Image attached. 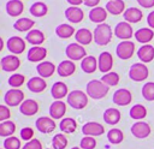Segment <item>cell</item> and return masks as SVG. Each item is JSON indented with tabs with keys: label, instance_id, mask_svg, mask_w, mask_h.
Segmentation results:
<instances>
[{
	"label": "cell",
	"instance_id": "6da1fadb",
	"mask_svg": "<svg viewBox=\"0 0 154 149\" xmlns=\"http://www.w3.org/2000/svg\"><path fill=\"white\" fill-rule=\"evenodd\" d=\"M109 87L97 79H91L87 83V95L94 100H100L107 95Z\"/></svg>",
	"mask_w": 154,
	"mask_h": 149
},
{
	"label": "cell",
	"instance_id": "7a4b0ae2",
	"mask_svg": "<svg viewBox=\"0 0 154 149\" xmlns=\"http://www.w3.org/2000/svg\"><path fill=\"white\" fill-rule=\"evenodd\" d=\"M94 41L97 46H106L112 40V29L108 24L101 23L94 29Z\"/></svg>",
	"mask_w": 154,
	"mask_h": 149
},
{
	"label": "cell",
	"instance_id": "3957f363",
	"mask_svg": "<svg viewBox=\"0 0 154 149\" xmlns=\"http://www.w3.org/2000/svg\"><path fill=\"white\" fill-rule=\"evenodd\" d=\"M67 105L75 109H83L88 105V95L82 90H72L67 95Z\"/></svg>",
	"mask_w": 154,
	"mask_h": 149
},
{
	"label": "cell",
	"instance_id": "277c9868",
	"mask_svg": "<svg viewBox=\"0 0 154 149\" xmlns=\"http://www.w3.org/2000/svg\"><path fill=\"white\" fill-rule=\"evenodd\" d=\"M149 74L148 67L143 62H135L131 65L129 70V77L135 82H142L144 81Z\"/></svg>",
	"mask_w": 154,
	"mask_h": 149
},
{
	"label": "cell",
	"instance_id": "5b68a950",
	"mask_svg": "<svg viewBox=\"0 0 154 149\" xmlns=\"http://www.w3.org/2000/svg\"><path fill=\"white\" fill-rule=\"evenodd\" d=\"M135 53V43L132 41H122L116 47V54L122 60L130 59Z\"/></svg>",
	"mask_w": 154,
	"mask_h": 149
},
{
	"label": "cell",
	"instance_id": "8992f818",
	"mask_svg": "<svg viewBox=\"0 0 154 149\" xmlns=\"http://www.w3.org/2000/svg\"><path fill=\"white\" fill-rule=\"evenodd\" d=\"M65 54L72 61L83 60L87 56V52H85L84 47L82 44L77 43V42H72V43L67 44V47L65 49Z\"/></svg>",
	"mask_w": 154,
	"mask_h": 149
},
{
	"label": "cell",
	"instance_id": "52a82bcc",
	"mask_svg": "<svg viewBox=\"0 0 154 149\" xmlns=\"http://www.w3.org/2000/svg\"><path fill=\"white\" fill-rule=\"evenodd\" d=\"M4 101L7 106L10 107H16V106H20L24 101V93L20 89H10L5 93L4 96Z\"/></svg>",
	"mask_w": 154,
	"mask_h": 149
},
{
	"label": "cell",
	"instance_id": "ba28073f",
	"mask_svg": "<svg viewBox=\"0 0 154 149\" xmlns=\"http://www.w3.org/2000/svg\"><path fill=\"white\" fill-rule=\"evenodd\" d=\"M116 37L123 40V41H129L132 36H134V30H132V26L130 25V23L123 20V22H119L117 23L114 30H113Z\"/></svg>",
	"mask_w": 154,
	"mask_h": 149
},
{
	"label": "cell",
	"instance_id": "9c48e42d",
	"mask_svg": "<svg viewBox=\"0 0 154 149\" xmlns=\"http://www.w3.org/2000/svg\"><path fill=\"white\" fill-rule=\"evenodd\" d=\"M35 126L41 133H51L55 130L57 124L51 117H40L36 119Z\"/></svg>",
	"mask_w": 154,
	"mask_h": 149
},
{
	"label": "cell",
	"instance_id": "30bf717a",
	"mask_svg": "<svg viewBox=\"0 0 154 149\" xmlns=\"http://www.w3.org/2000/svg\"><path fill=\"white\" fill-rule=\"evenodd\" d=\"M6 47L12 54H22L25 49V41L19 36H11L6 41Z\"/></svg>",
	"mask_w": 154,
	"mask_h": 149
},
{
	"label": "cell",
	"instance_id": "8fae6325",
	"mask_svg": "<svg viewBox=\"0 0 154 149\" xmlns=\"http://www.w3.org/2000/svg\"><path fill=\"white\" fill-rule=\"evenodd\" d=\"M112 101L117 105V106H128L131 103L132 101V95L130 93V90L125 89V88H120L118 90L114 91Z\"/></svg>",
	"mask_w": 154,
	"mask_h": 149
},
{
	"label": "cell",
	"instance_id": "7c38bea8",
	"mask_svg": "<svg viewBox=\"0 0 154 149\" xmlns=\"http://www.w3.org/2000/svg\"><path fill=\"white\" fill-rule=\"evenodd\" d=\"M113 66V56L109 52H102L100 53L97 58V68L102 73L111 72V68Z\"/></svg>",
	"mask_w": 154,
	"mask_h": 149
},
{
	"label": "cell",
	"instance_id": "4fadbf2b",
	"mask_svg": "<svg viewBox=\"0 0 154 149\" xmlns=\"http://www.w3.org/2000/svg\"><path fill=\"white\" fill-rule=\"evenodd\" d=\"M0 62H1V68L4 71H6V72H13L20 66V60L14 54H10V55L2 56Z\"/></svg>",
	"mask_w": 154,
	"mask_h": 149
},
{
	"label": "cell",
	"instance_id": "5bb4252c",
	"mask_svg": "<svg viewBox=\"0 0 154 149\" xmlns=\"http://www.w3.org/2000/svg\"><path fill=\"white\" fill-rule=\"evenodd\" d=\"M82 132L84 136H101L105 133V127L96 121H88L82 126Z\"/></svg>",
	"mask_w": 154,
	"mask_h": 149
},
{
	"label": "cell",
	"instance_id": "9a60e30c",
	"mask_svg": "<svg viewBox=\"0 0 154 149\" xmlns=\"http://www.w3.org/2000/svg\"><path fill=\"white\" fill-rule=\"evenodd\" d=\"M47 56V48L45 47H40V46H34L31 48H29L26 58L29 61L31 62H42L43 59Z\"/></svg>",
	"mask_w": 154,
	"mask_h": 149
},
{
	"label": "cell",
	"instance_id": "2e32d148",
	"mask_svg": "<svg viewBox=\"0 0 154 149\" xmlns=\"http://www.w3.org/2000/svg\"><path fill=\"white\" fill-rule=\"evenodd\" d=\"M150 126L148 123L146 121H137L131 126V133L136 137V138H147L150 135Z\"/></svg>",
	"mask_w": 154,
	"mask_h": 149
},
{
	"label": "cell",
	"instance_id": "e0dca14e",
	"mask_svg": "<svg viewBox=\"0 0 154 149\" xmlns=\"http://www.w3.org/2000/svg\"><path fill=\"white\" fill-rule=\"evenodd\" d=\"M66 113V103L61 100H55L49 106V117L52 119H63Z\"/></svg>",
	"mask_w": 154,
	"mask_h": 149
},
{
	"label": "cell",
	"instance_id": "ac0fdd59",
	"mask_svg": "<svg viewBox=\"0 0 154 149\" xmlns=\"http://www.w3.org/2000/svg\"><path fill=\"white\" fill-rule=\"evenodd\" d=\"M64 14H65L66 19L70 23H75V24L82 22V19L84 18V12L78 6H70V7H67L65 10Z\"/></svg>",
	"mask_w": 154,
	"mask_h": 149
},
{
	"label": "cell",
	"instance_id": "d6986e66",
	"mask_svg": "<svg viewBox=\"0 0 154 149\" xmlns=\"http://www.w3.org/2000/svg\"><path fill=\"white\" fill-rule=\"evenodd\" d=\"M19 111L23 115H26V117L35 115L38 112V103L32 99L24 100L23 103L19 106Z\"/></svg>",
	"mask_w": 154,
	"mask_h": 149
},
{
	"label": "cell",
	"instance_id": "ffe728a7",
	"mask_svg": "<svg viewBox=\"0 0 154 149\" xmlns=\"http://www.w3.org/2000/svg\"><path fill=\"white\" fill-rule=\"evenodd\" d=\"M76 71V65L72 60L67 59V60H63L58 67H57V72L60 77H69L71 74H73Z\"/></svg>",
	"mask_w": 154,
	"mask_h": 149
},
{
	"label": "cell",
	"instance_id": "44dd1931",
	"mask_svg": "<svg viewBox=\"0 0 154 149\" xmlns=\"http://www.w3.org/2000/svg\"><path fill=\"white\" fill-rule=\"evenodd\" d=\"M26 87H28V89H29L31 93L38 94V93H42V91L47 88V83H46L45 78H42V77H40V76H38V77H31V78L28 81Z\"/></svg>",
	"mask_w": 154,
	"mask_h": 149
},
{
	"label": "cell",
	"instance_id": "7402d4cb",
	"mask_svg": "<svg viewBox=\"0 0 154 149\" xmlns=\"http://www.w3.org/2000/svg\"><path fill=\"white\" fill-rule=\"evenodd\" d=\"M24 11V5L20 0H8L6 2V12L10 17H18Z\"/></svg>",
	"mask_w": 154,
	"mask_h": 149
},
{
	"label": "cell",
	"instance_id": "603a6c76",
	"mask_svg": "<svg viewBox=\"0 0 154 149\" xmlns=\"http://www.w3.org/2000/svg\"><path fill=\"white\" fill-rule=\"evenodd\" d=\"M137 56L143 64L150 62L154 59V47L152 44H143L142 47L138 48Z\"/></svg>",
	"mask_w": 154,
	"mask_h": 149
},
{
	"label": "cell",
	"instance_id": "cb8c5ba5",
	"mask_svg": "<svg viewBox=\"0 0 154 149\" xmlns=\"http://www.w3.org/2000/svg\"><path fill=\"white\" fill-rule=\"evenodd\" d=\"M89 19L93 22V23H97V24H101L106 20L107 18V10L105 7H100V6H96L94 8H91L89 11Z\"/></svg>",
	"mask_w": 154,
	"mask_h": 149
},
{
	"label": "cell",
	"instance_id": "d4e9b609",
	"mask_svg": "<svg viewBox=\"0 0 154 149\" xmlns=\"http://www.w3.org/2000/svg\"><path fill=\"white\" fill-rule=\"evenodd\" d=\"M36 71H37V73H38L40 77L48 78V77H51L57 71V67L51 61H42V62H40L36 66Z\"/></svg>",
	"mask_w": 154,
	"mask_h": 149
},
{
	"label": "cell",
	"instance_id": "484cf974",
	"mask_svg": "<svg viewBox=\"0 0 154 149\" xmlns=\"http://www.w3.org/2000/svg\"><path fill=\"white\" fill-rule=\"evenodd\" d=\"M153 37H154V31L150 28H141L135 31V38L140 43L148 44V42H150Z\"/></svg>",
	"mask_w": 154,
	"mask_h": 149
},
{
	"label": "cell",
	"instance_id": "4316f807",
	"mask_svg": "<svg viewBox=\"0 0 154 149\" xmlns=\"http://www.w3.org/2000/svg\"><path fill=\"white\" fill-rule=\"evenodd\" d=\"M75 38H76V42L82 44V46H85V44H89L93 40H94V35L93 32L87 29V28H82V29H78L75 34Z\"/></svg>",
	"mask_w": 154,
	"mask_h": 149
},
{
	"label": "cell",
	"instance_id": "83f0119b",
	"mask_svg": "<svg viewBox=\"0 0 154 149\" xmlns=\"http://www.w3.org/2000/svg\"><path fill=\"white\" fill-rule=\"evenodd\" d=\"M123 18L128 23H138L143 18V13L137 7H129L123 13Z\"/></svg>",
	"mask_w": 154,
	"mask_h": 149
},
{
	"label": "cell",
	"instance_id": "f1b7e54d",
	"mask_svg": "<svg viewBox=\"0 0 154 149\" xmlns=\"http://www.w3.org/2000/svg\"><path fill=\"white\" fill-rule=\"evenodd\" d=\"M51 95L54 100H61L67 96V85L64 82H55L51 88Z\"/></svg>",
	"mask_w": 154,
	"mask_h": 149
},
{
	"label": "cell",
	"instance_id": "f546056e",
	"mask_svg": "<svg viewBox=\"0 0 154 149\" xmlns=\"http://www.w3.org/2000/svg\"><path fill=\"white\" fill-rule=\"evenodd\" d=\"M25 40H26V42H29L32 46H40L45 42V34L38 29H31L26 34Z\"/></svg>",
	"mask_w": 154,
	"mask_h": 149
},
{
	"label": "cell",
	"instance_id": "4dcf8cb0",
	"mask_svg": "<svg viewBox=\"0 0 154 149\" xmlns=\"http://www.w3.org/2000/svg\"><path fill=\"white\" fill-rule=\"evenodd\" d=\"M105 8L111 14L118 16V14L125 12V2L123 0H108Z\"/></svg>",
	"mask_w": 154,
	"mask_h": 149
},
{
	"label": "cell",
	"instance_id": "1f68e13d",
	"mask_svg": "<svg viewBox=\"0 0 154 149\" xmlns=\"http://www.w3.org/2000/svg\"><path fill=\"white\" fill-rule=\"evenodd\" d=\"M120 117H122V114H120L119 109H117V108H107L103 112V120L108 125L118 124L120 120Z\"/></svg>",
	"mask_w": 154,
	"mask_h": 149
},
{
	"label": "cell",
	"instance_id": "d6a6232c",
	"mask_svg": "<svg viewBox=\"0 0 154 149\" xmlns=\"http://www.w3.org/2000/svg\"><path fill=\"white\" fill-rule=\"evenodd\" d=\"M96 67H97V61H96V58L93 55H87L83 60H81V68L85 73L95 72Z\"/></svg>",
	"mask_w": 154,
	"mask_h": 149
},
{
	"label": "cell",
	"instance_id": "836d02e7",
	"mask_svg": "<svg viewBox=\"0 0 154 149\" xmlns=\"http://www.w3.org/2000/svg\"><path fill=\"white\" fill-rule=\"evenodd\" d=\"M59 129L61 132L64 133H72L76 131L77 129V123L73 118H70V117H66V118H63L59 123Z\"/></svg>",
	"mask_w": 154,
	"mask_h": 149
},
{
	"label": "cell",
	"instance_id": "e575fe53",
	"mask_svg": "<svg viewBox=\"0 0 154 149\" xmlns=\"http://www.w3.org/2000/svg\"><path fill=\"white\" fill-rule=\"evenodd\" d=\"M34 25H35V22L32 19H30V18H26V17L19 18V19H17L13 23V28L17 31H20V32H24V31H28L29 32Z\"/></svg>",
	"mask_w": 154,
	"mask_h": 149
},
{
	"label": "cell",
	"instance_id": "d590c367",
	"mask_svg": "<svg viewBox=\"0 0 154 149\" xmlns=\"http://www.w3.org/2000/svg\"><path fill=\"white\" fill-rule=\"evenodd\" d=\"M55 34L60 38H69L72 35H75L76 31H75V28L72 25H70L67 23H63L55 28Z\"/></svg>",
	"mask_w": 154,
	"mask_h": 149
},
{
	"label": "cell",
	"instance_id": "8d00e7d4",
	"mask_svg": "<svg viewBox=\"0 0 154 149\" xmlns=\"http://www.w3.org/2000/svg\"><path fill=\"white\" fill-rule=\"evenodd\" d=\"M29 12H30V14L34 16V17H43V16L47 14L48 7H47V5H46L45 2H42V1H36V2H34V4L30 6Z\"/></svg>",
	"mask_w": 154,
	"mask_h": 149
},
{
	"label": "cell",
	"instance_id": "74e56055",
	"mask_svg": "<svg viewBox=\"0 0 154 149\" xmlns=\"http://www.w3.org/2000/svg\"><path fill=\"white\" fill-rule=\"evenodd\" d=\"M16 131V124L11 120H6V121H1L0 123V136L1 137H11Z\"/></svg>",
	"mask_w": 154,
	"mask_h": 149
},
{
	"label": "cell",
	"instance_id": "f35d334b",
	"mask_svg": "<svg viewBox=\"0 0 154 149\" xmlns=\"http://www.w3.org/2000/svg\"><path fill=\"white\" fill-rule=\"evenodd\" d=\"M107 139L109 143L112 144H119L123 142L124 139V133L120 129H117V127H113L108 132H107Z\"/></svg>",
	"mask_w": 154,
	"mask_h": 149
},
{
	"label": "cell",
	"instance_id": "ab89813d",
	"mask_svg": "<svg viewBox=\"0 0 154 149\" xmlns=\"http://www.w3.org/2000/svg\"><path fill=\"white\" fill-rule=\"evenodd\" d=\"M129 114H130V117H131L132 119H135V120H141V119H143V118L147 115V109H146V107H144L143 105L137 103V105H134V106L130 108Z\"/></svg>",
	"mask_w": 154,
	"mask_h": 149
},
{
	"label": "cell",
	"instance_id": "60d3db41",
	"mask_svg": "<svg viewBox=\"0 0 154 149\" xmlns=\"http://www.w3.org/2000/svg\"><path fill=\"white\" fill-rule=\"evenodd\" d=\"M101 82H103L107 87H114V85H117L118 83H119V74L117 73V72H108V73H105L102 77H101V79H100Z\"/></svg>",
	"mask_w": 154,
	"mask_h": 149
},
{
	"label": "cell",
	"instance_id": "b9f144b4",
	"mask_svg": "<svg viewBox=\"0 0 154 149\" xmlns=\"http://www.w3.org/2000/svg\"><path fill=\"white\" fill-rule=\"evenodd\" d=\"M53 149H65L67 147V138L64 133H58L52 138Z\"/></svg>",
	"mask_w": 154,
	"mask_h": 149
},
{
	"label": "cell",
	"instance_id": "7bdbcfd3",
	"mask_svg": "<svg viewBox=\"0 0 154 149\" xmlns=\"http://www.w3.org/2000/svg\"><path fill=\"white\" fill-rule=\"evenodd\" d=\"M142 96L147 101H154V82H147L142 87Z\"/></svg>",
	"mask_w": 154,
	"mask_h": 149
},
{
	"label": "cell",
	"instance_id": "ee69618b",
	"mask_svg": "<svg viewBox=\"0 0 154 149\" xmlns=\"http://www.w3.org/2000/svg\"><path fill=\"white\" fill-rule=\"evenodd\" d=\"M24 81H25V77L23 74H20V73H13L8 78V84H10V87H12L14 89H18L20 85H23Z\"/></svg>",
	"mask_w": 154,
	"mask_h": 149
},
{
	"label": "cell",
	"instance_id": "f6af8a7d",
	"mask_svg": "<svg viewBox=\"0 0 154 149\" xmlns=\"http://www.w3.org/2000/svg\"><path fill=\"white\" fill-rule=\"evenodd\" d=\"M20 148V141L19 138L11 136L5 138L4 141V149H19Z\"/></svg>",
	"mask_w": 154,
	"mask_h": 149
},
{
	"label": "cell",
	"instance_id": "bcb514c9",
	"mask_svg": "<svg viewBox=\"0 0 154 149\" xmlns=\"http://www.w3.org/2000/svg\"><path fill=\"white\" fill-rule=\"evenodd\" d=\"M79 147L82 149H95L96 139L91 136H84L79 142Z\"/></svg>",
	"mask_w": 154,
	"mask_h": 149
},
{
	"label": "cell",
	"instance_id": "7dc6e473",
	"mask_svg": "<svg viewBox=\"0 0 154 149\" xmlns=\"http://www.w3.org/2000/svg\"><path fill=\"white\" fill-rule=\"evenodd\" d=\"M19 135H20V138H22V139H24V141L29 142V141H31V139H32L34 130H32L31 127H23V129L20 130Z\"/></svg>",
	"mask_w": 154,
	"mask_h": 149
},
{
	"label": "cell",
	"instance_id": "c3c4849f",
	"mask_svg": "<svg viewBox=\"0 0 154 149\" xmlns=\"http://www.w3.org/2000/svg\"><path fill=\"white\" fill-rule=\"evenodd\" d=\"M23 149H42V144H41V142L38 139L32 138L31 141L26 142L23 145Z\"/></svg>",
	"mask_w": 154,
	"mask_h": 149
},
{
	"label": "cell",
	"instance_id": "681fc988",
	"mask_svg": "<svg viewBox=\"0 0 154 149\" xmlns=\"http://www.w3.org/2000/svg\"><path fill=\"white\" fill-rule=\"evenodd\" d=\"M10 117H11L10 108L5 105H1L0 106V121H6L10 119Z\"/></svg>",
	"mask_w": 154,
	"mask_h": 149
},
{
	"label": "cell",
	"instance_id": "f907efd6",
	"mask_svg": "<svg viewBox=\"0 0 154 149\" xmlns=\"http://www.w3.org/2000/svg\"><path fill=\"white\" fill-rule=\"evenodd\" d=\"M137 4L141 6V7H144V8H152L154 7V0H136Z\"/></svg>",
	"mask_w": 154,
	"mask_h": 149
},
{
	"label": "cell",
	"instance_id": "816d5d0a",
	"mask_svg": "<svg viewBox=\"0 0 154 149\" xmlns=\"http://www.w3.org/2000/svg\"><path fill=\"white\" fill-rule=\"evenodd\" d=\"M147 24L150 29H154V11L149 12L147 16Z\"/></svg>",
	"mask_w": 154,
	"mask_h": 149
},
{
	"label": "cell",
	"instance_id": "f5cc1de1",
	"mask_svg": "<svg viewBox=\"0 0 154 149\" xmlns=\"http://www.w3.org/2000/svg\"><path fill=\"white\" fill-rule=\"evenodd\" d=\"M100 2V0H83V4L88 7H96V5Z\"/></svg>",
	"mask_w": 154,
	"mask_h": 149
},
{
	"label": "cell",
	"instance_id": "db71d44e",
	"mask_svg": "<svg viewBox=\"0 0 154 149\" xmlns=\"http://www.w3.org/2000/svg\"><path fill=\"white\" fill-rule=\"evenodd\" d=\"M71 6H78L81 4H83V0H66Z\"/></svg>",
	"mask_w": 154,
	"mask_h": 149
},
{
	"label": "cell",
	"instance_id": "11a10c76",
	"mask_svg": "<svg viewBox=\"0 0 154 149\" xmlns=\"http://www.w3.org/2000/svg\"><path fill=\"white\" fill-rule=\"evenodd\" d=\"M71 149H82L81 147H73V148H71Z\"/></svg>",
	"mask_w": 154,
	"mask_h": 149
}]
</instances>
